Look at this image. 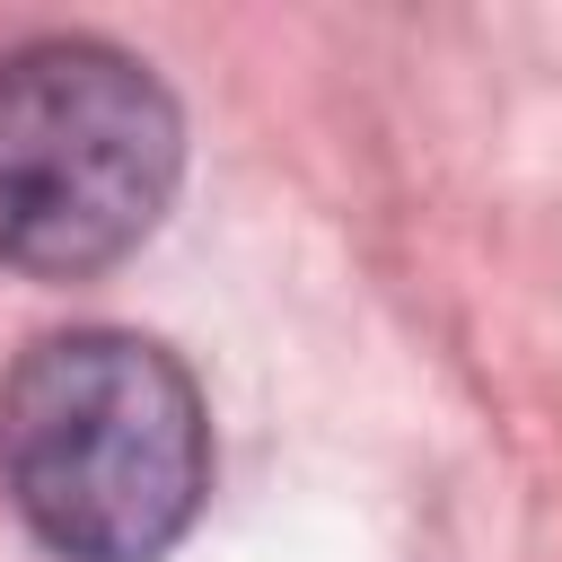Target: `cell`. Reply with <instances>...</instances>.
<instances>
[{
	"instance_id": "2",
	"label": "cell",
	"mask_w": 562,
	"mask_h": 562,
	"mask_svg": "<svg viewBox=\"0 0 562 562\" xmlns=\"http://www.w3.org/2000/svg\"><path fill=\"white\" fill-rule=\"evenodd\" d=\"M184 176L176 97L97 35L0 61V263L79 281L132 255Z\"/></svg>"
},
{
	"instance_id": "1",
	"label": "cell",
	"mask_w": 562,
	"mask_h": 562,
	"mask_svg": "<svg viewBox=\"0 0 562 562\" xmlns=\"http://www.w3.org/2000/svg\"><path fill=\"white\" fill-rule=\"evenodd\" d=\"M0 483L61 562H158L211 492V422L176 351L123 325L44 334L0 378Z\"/></svg>"
}]
</instances>
